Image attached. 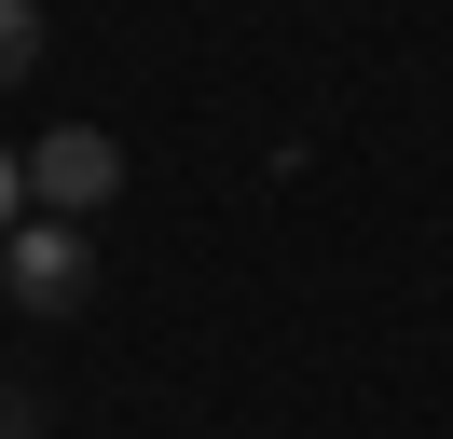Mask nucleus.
<instances>
[{
  "instance_id": "obj_1",
  "label": "nucleus",
  "mask_w": 453,
  "mask_h": 439,
  "mask_svg": "<svg viewBox=\"0 0 453 439\" xmlns=\"http://www.w3.org/2000/svg\"><path fill=\"white\" fill-rule=\"evenodd\" d=\"M0 274H14V302H28V316H83V302H96L83 220H14V234H0Z\"/></svg>"
},
{
  "instance_id": "obj_2",
  "label": "nucleus",
  "mask_w": 453,
  "mask_h": 439,
  "mask_svg": "<svg viewBox=\"0 0 453 439\" xmlns=\"http://www.w3.org/2000/svg\"><path fill=\"white\" fill-rule=\"evenodd\" d=\"M111 192H124V151H111L96 124H56V137L28 151V206H42V220H96Z\"/></svg>"
},
{
  "instance_id": "obj_3",
  "label": "nucleus",
  "mask_w": 453,
  "mask_h": 439,
  "mask_svg": "<svg viewBox=\"0 0 453 439\" xmlns=\"http://www.w3.org/2000/svg\"><path fill=\"white\" fill-rule=\"evenodd\" d=\"M42 69V0H0V82Z\"/></svg>"
},
{
  "instance_id": "obj_4",
  "label": "nucleus",
  "mask_w": 453,
  "mask_h": 439,
  "mask_svg": "<svg viewBox=\"0 0 453 439\" xmlns=\"http://www.w3.org/2000/svg\"><path fill=\"white\" fill-rule=\"evenodd\" d=\"M28 220V151H0V234Z\"/></svg>"
}]
</instances>
